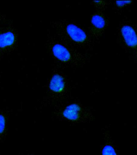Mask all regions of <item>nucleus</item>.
Returning <instances> with one entry per match:
<instances>
[{"label":"nucleus","mask_w":137,"mask_h":155,"mask_svg":"<svg viewBox=\"0 0 137 155\" xmlns=\"http://www.w3.org/2000/svg\"><path fill=\"white\" fill-rule=\"evenodd\" d=\"M49 50L54 58L68 67H78L85 64L90 58L89 55L70 47L54 36L47 40Z\"/></svg>","instance_id":"2"},{"label":"nucleus","mask_w":137,"mask_h":155,"mask_svg":"<svg viewBox=\"0 0 137 155\" xmlns=\"http://www.w3.org/2000/svg\"><path fill=\"white\" fill-rule=\"evenodd\" d=\"M118 37L122 46L128 51L137 49V27L130 20H123L118 28Z\"/></svg>","instance_id":"5"},{"label":"nucleus","mask_w":137,"mask_h":155,"mask_svg":"<svg viewBox=\"0 0 137 155\" xmlns=\"http://www.w3.org/2000/svg\"><path fill=\"white\" fill-rule=\"evenodd\" d=\"M68 91V81L64 75L60 72L54 73L49 83V97L46 103L58 105L65 99Z\"/></svg>","instance_id":"4"},{"label":"nucleus","mask_w":137,"mask_h":155,"mask_svg":"<svg viewBox=\"0 0 137 155\" xmlns=\"http://www.w3.org/2000/svg\"><path fill=\"white\" fill-rule=\"evenodd\" d=\"M104 142L100 149V155H120L119 147L115 143L109 130L104 129L103 131Z\"/></svg>","instance_id":"8"},{"label":"nucleus","mask_w":137,"mask_h":155,"mask_svg":"<svg viewBox=\"0 0 137 155\" xmlns=\"http://www.w3.org/2000/svg\"><path fill=\"white\" fill-rule=\"evenodd\" d=\"M134 52H135V58L137 61V49L135 51H134Z\"/></svg>","instance_id":"11"},{"label":"nucleus","mask_w":137,"mask_h":155,"mask_svg":"<svg viewBox=\"0 0 137 155\" xmlns=\"http://www.w3.org/2000/svg\"><path fill=\"white\" fill-rule=\"evenodd\" d=\"M35 155V154H28V155Z\"/></svg>","instance_id":"12"},{"label":"nucleus","mask_w":137,"mask_h":155,"mask_svg":"<svg viewBox=\"0 0 137 155\" xmlns=\"http://www.w3.org/2000/svg\"><path fill=\"white\" fill-rule=\"evenodd\" d=\"M108 23L107 17L101 11L94 13L92 17L90 30L91 37L100 38L107 29Z\"/></svg>","instance_id":"7"},{"label":"nucleus","mask_w":137,"mask_h":155,"mask_svg":"<svg viewBox=\"0 0 137 155\" xmlns=\"http://www.w3.org/2000/svg\"><path fill=\"white\" fill-rule=\"evenodd\" d=\"M18 37V33L13 27L0 28V58L15 48Z\"/></svg>","instance_id":"6"},{"label":"nucleus","mask_w":137,"mask_h":155,"mask_svg":"<svg viewBox=\"0 0 137 155\" xmlns=\"http://www.w3.org/2000/svg\"><path fill=\"white\" fill-rule=\"evenodd\" d=\"M54 115L72 124H88L95 119L91 110L79 102H66L56 106Z\"/></svg>","instance_id":"3"},{"label":"nucleus","mask_w":137,"mask_h":155,"mask_svg":"<svg viewBox=\"0 0 137 155\" xmlns=\"http://www.w3.org/2000/svg\"><path fill=\"white\" fill-rule=\"evenodd\" d=\"M10 115L8 110H0V143L3 142L7 136Z\"/></svg>","instance_id":"9"},{"label":"nucleus","mask_w":137,"mask_h":155,"mask_svg":"<svg viewBox=\"0 0 137 155\" xmlns=\"http://www.w3.org/2000/svg\"><path fill=\"white\" fill-rule=\"evenodd\" d=\"M134 1H115L114 5L117 11L122 12L129 5L134 3Z\"/></svg>","instance_id":"10"},{"label":"nucleus","mask_w":137,"mask_h":155,"mask_svg":"<svg viewBox=\"0 0 137 155\" xmlns=\"http://www.w3.org/2000/svg\"><path fill=\"white\" fill-rule=\"evenodd\" d=\"M55 37L72 48L90 50L92 46V38L90 34L73 23L64 20L53 22Z\"/></svg>","instance_id":"1"},{"label":"nucleus","mask_w":137,"mask_h":155,"mask_svg":"<svg viewBox=\"0 0 137 155\" xmlns=\"http://www.w3.org/2000/svg\"></svg>","instance_id":"13"}]
</instances>
